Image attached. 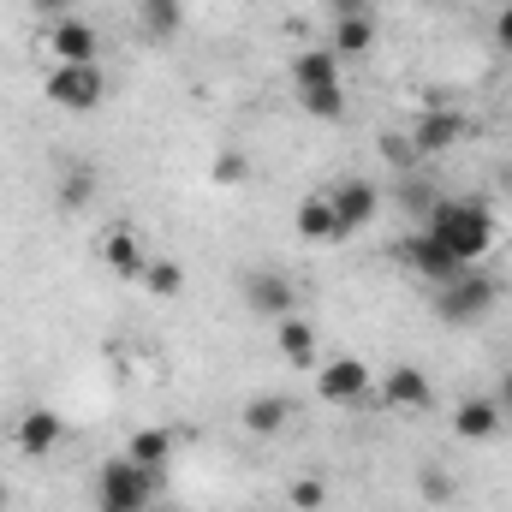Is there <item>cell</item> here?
<instances>
[{"mask_svg": "<svg viewBox=\"0 0 512 512\" xmlns=\"http://www.w3.org/2000/svg\"><path fill=\"white\" fill-rule=\"evenodd\" d=\"M417 489H423V501H429V507H447V501L459 495V483H453V477H447L441 465H429V471L417 477Z\"/></svg>", "mask_w": 512, "mask_h": 512, "instance_id": "cell-26", "label": "cell"}, {"mask_svg": "<svg viewBox=\"0 0 512 512\" xmlns=\"http://www.w3.org/2000/svg\"><path fill=\"white\" fill-rule=\"evenodd\" d=\"M435 203H441V191H435V185H423V179H405V185H399V209H405V215L429 221V209H435Z\"/></svg>", "mask_w": 512, "mask_h": 512, "instance_id": "cell-25", "label": "cell"}, {"mask_svg": "<svg viewBox=\"0 0 512 512\" xmlns=\"http://www.w3.org/2000/svg\"><path fill=\"white\" fill-rule=\"evenodd\" d=\"M393 262H405L411 274H423L429 286H447V280H459L471 262H459V256L447 251L435 233H405L399 245H393Z\"/></svg>", "mask_w": 512, "mask_h": 512, "instance_id": "cell-5", "label": "cell"}, {"mask_svg": "<svg viewBox=\"0 0 512 512\" xmlns=\"http://www.w3.org/2000/svg\"><path fill=\"white\" fill-rule=\"evenodd\" d=\"M12 441H18V453H24V459H48V453L66 441V417H60V411H48V405H30V411L18 417Z\"/></svg>", "mask_w": 512, "mask_h": 512, "instance_id": "cell-9", "label": "cell"}, {"mask_svg": "<svg viewBox=\"0 0 512 512\" xmlns=\"http://www.w3.org/2000/svg\"><path fill=\"white\" fill-rule=\"evenodd\" d=\"M42 96L54 108H66V114H90V108H102L108 78H102V66H54L48 84H42Z\"/></svg>", "mask_w": 512, "mask_h": 512, "instance_id": "cell-4", "label": "cell"}, {"mask_svg": "<svg viewBox=\"0 0 512 512\" xmlns=\"http://www.w3.org/2000/svg\"><path fill=\"white\" fill-rule=\"evenodd\" d=\"M48 48H54V60L60 66H96V48H102V36L84 24V18H54L48 24Z\"/></svg>", "mask_w": 512, "mask_h": 512, "instance_id": "cell-10", "label": "cell"}, {"mask_svg": "<svg viewBox=\"0 0 512 512\" xmlns=\"http://www.w3.org/2000/svg\"><path fill=\"white\" fill-rule=\"evenodd\" d=\"M316 84H340V54L334 48H304L292 60V90H316Z\"/></svg>", "mask_w": 512, "mask_h": 512, "instance_id": "cell-15", "label": "cell"}, {"mask_svg": "<svg viewBox=\"0 0 512 512\" xmlns=\"http://www.w3.org/2000/svg\"><path fill=\"white\" fill-rule=\"evenodd\" d=\"M495 42L512 54V6H501V12H495Z\"/></svg>", "mask_w": 512, "mask_h": 512, "instance_id": "cell-31", "label": "cell"}, {"mask_svg": "<svg viewBox=\"0 0 512 512\" xmlns=\"http://www.w3.org/2000/svg\"><path fill=\"white\" fill-rule=\"evenodd\" d=\"M286 417H292V399L286 393H256V399H245V429L251 435H280Z\"/></svg>", "mask_w": 512, "mask_h": 512, "instance_id": "cell-17", "label": "cell"}, {"mask_svg": "<svg viewBox=\"0 0 512 512\" xmlns=\"http://www.w3.org/2000/svg\"><path fill=\"white\" fill-rule=\"evenodd\" d=\"M161 483H167V471L137 465V459L120 453V459H108L96 471V512H149L155 495H161Z\"/></svg>", "mask_w": 512, "mask_h": 512, "instance_id": "cell-2", "label": "cell"}, {"mask_svg": "<svg viewBox=\"0 0 512 512\" xmlns=\"http://www.w3.org/2000/svg\"><path fill=\"white\" fill-rule=\"evenodd\" d=\"M382 155L399 167V173H411V167H417V149H411V137H382Z\"/></svg>", "mask_w": 512, "mask_h": 512, "instance_id": "cell-29", "label": "cell"}, {"mask_svg": "<svg viewBox=\"0 0 512 512\" xmlns=\"http://www.w3.org/2000/svg\"><path fill=\"white\" fill-rule=\"evenodd\" d=\"M0 507H6V477H0Z\"/></svg>", "mask_w": 512, "mask_h": 512, "instance_id": "cell-34", "label": "cell"}, {"mask_svg": "<svg viewBox=\"0 0 512 512\" xmlns=\"http://www.w3.org/2000/svg\"><path fill=\"white\" fill-rule=\"evenodd\" d=\"M298 108L322 126H340L346 120V84H316V90H298Z\"/></svg>", "mask_w": 512, "mask_h": 512, "instance_id": "cell-21", "label": "cell"}, {"mask_svg": "<svg viewBox=\"0 0 512 512\" xmlns=\"http://www.w3.org/2000/svg\"><path fill=\"white\" fill-rule=\"evenodd\" d=\"M501 423H507V411L495 405V393H465V399L453 405V435H459V441H495Z\"/></svg>", "mask_w": 512, "mask_h": 512, "instance_id": "cell-11", "label": "cell"}, {"mask_svg": "<svg viewBox=\"0 0 512 512\" xmlns=\"http://www.w3.org/2000/svg\"><path fill=\"white\" fill-rule=\"evenodd\" d=\"M495 6H512V0H495Z\"/></svg>", "mask_w": 512, "mask_h": 512, "instance_id": "cell-35", "label": "cell"}, {"mask_svg": "<svg viewBox=\"0 0 512 512\" xmlns=\"http://www.w3.org/2000/svg\"><path fill=\"white\" fill-rule=\"evenodd\" d=\"M245 304H251L256 316H298V286H292V274H280V268H251L245 274Z\"/></svg>", "mask_w": 512, "mask_h": 512, "instance_id": "cell-6", "label": "cell"}, {"mask_svg": "<svg viewBox=\"0 0 512 512\" xmlns=\"http://www.w3.org/2000/svg\"><path fill=\"white\" fill-rule=\"evenodd\" d=\"M316 399H322V405H364V399H370V364H364V358H334V364H322Z\"/></svg>", "mask_w": 512, "mask_h": 512, "instance_id": "cell-7", "label": "cell"}, {"mask_svg": "<svg viewBox=\"0 0 512 512\" xmlns=\"http://www.w3.org/2000/svg\"><path fill=\"white\" fill-rule=\"evenodd\" d=\"M274 340H280V358H286V364H298V370L316 364V328H310L304 316H280V334H274Z\"/></svg>", "mask_w": 512, "mask_h": 512, "instance_id": "cell-19", "label": "cell"}, {"mask_svg": "<svg viewBox=\"0 0 512 512\" xmlns=\"http://www.w3.org/2000/svg\"><path fill=\"white\" fill-rule=\"evenodd\" d=\"M495 405H501V411L512 417V370L501 376V382H495Z\"/></svg>", "mask_w": 512, "mask_h": 512, "instance_id": "cell-33", "label": "cell"}, {"mask_svg": "<svg viewBox=\"0 0 512 512\" xmlns=\"http://www.w3.org/2000/svg\"><path fill=\"white\" fill-rule=\"evenodd\" d=\"M286 501L298 512H322V501H328V489H322V477H298L292 489H286Z\"/></svg>", "mask_w": 512, "mask_h": 512, "instance_id": "cell-27", "label": "cell"}, {"mask_svg": "<svg viewBox=\"0 0 512 512\" xmlns=\"http://www.w3.org/2000/svg\"><path fill=\"white\" fill-rule=\"evenodd\" d=\"M459 137H465V114H453V108H423L417 126H411V149H417V155H447Z\"/></svg>", "mask_w": 512, "mask_h": 512, "instance_id": "cell-12", "label": "cell"}, {"mask_svg": "<svg viewBox=\"0 0 512 512\" xmlns=\"http://www.w3.org/2000/svg\"><path fill=\"white\" fill-rule=\"evenodd\" d=\"M143 286H149L155 298H179V292H185V268H179L173 256H155V262L143 268Z\"/></svg>", "mask_w": 512, "mask_h": 512, "instance_id": "cell-24", "label": "cell"}, {"mask_svg": "<svg viewBox=\"0 0 512 512\" xmlns=\"http://www.w3.org/2000/svg\"><path fill=\"white\" fill-rule=\"evenodd\" d=\"M167 453H173V435H167V429H137V435L126 441V459L155 465V471H167Z\"/></svg>", "mask_w": 512, "mask_h": 512, "instance_id": "cell-23", "label": "cell"}, {"mask_svg": "<svg viewBox=\"0 0 512 512\" xmlns=\"http://www.w3.org/2000/svg\"><path fill=\"white\" fill-rule=\"evenodd\" d=\"M423 233H435V239L459 256V262H471V268H477V256L495 245V209H489L483 197H441V203L429 209Z\"/></svg>", "mask_w": 512, "mask_h": 512, "instance_id": "cell-1", "label": "cell"}, {"mask_svg": "<svg viewBox=\"0 0 512 512\" xmlns=\"http://www.w3.org/2000/svg\"><path fill=\"white\" fill-rule=\"evenodd\" d=\"M102 262L114 268V274H126V280H143V268L155 262V256L137 245V233H126V227H114L108 239H102Z\"/></svg>", "mask_w": 512, "mask_h": 512, "instance_id": "cell-14", "label": "cell"}, {"mask_svg": "<svg viewBox=\"0 0 512 512\" xmlns=\"http://www.w3.org/2000/svg\"><path fill=\"white\" fill-rule=\"evenodd\" d=\"M30 6H36V12H42V18H48V24H54V18H66V12H72V0H30Z\"/></svg>", "mask_w": 512, "mask_h": 512, "instance_id": "cell-32", "label": "cell"}, {"mask_svg": "<svg viewBox=\"0 0 512 512\" xmlns=\"http://www.w3.org/2000/svg\"><path fill=\"white\" fill-rule=\"evenodd\" d=\"M328 203H334V221H340V239H346V233H358V227H370V221H376L382 191H376L370 179H346V185H334V191H328Z\"/></svg>", "mask_w": 512, "mask_h": 512, "instance_id": "cell-8", "label": "cell"}, {"mask_svg": "<svg viewBox=\"0 0 512 512\" xmlns=\"http://www.w3.org/2000/svg\"><path fill=\"white\" fill-rule=\"evenodd\" d=\"M251 167H245V155L239 149H227V155H215V185H239Z\"/></svg>", "mask_w": 512, "mask_h": 512, "instance_id": "cell-28", "label": "cell"}, {"mask_svg": "<svg viewBox=\"0 0 512 512\" xmlns=\"http://www.w3.org/2000/svg\"><path fill=\"white\" fill-rule=\"evenodd\" d=\"M292 227H298V239H340V221H334L328 191L304 197V203H298V215H292Z\"/></svg>", "mask_w": 512, "mask_h": 512, "instance_id": "cell-16", "label": "cell"}, {"mask_svg": "<svg viewBox=\"0 0 512 512\" xmlns=\"http://www.w3.org/2000/svg\"><path fill=\"white\" fill-rule=\"evenodd\" d=\"M90 197H96V167L90 161H66V173H60V209L78 215V209H90Z\"/></svg>", "mask_w": 512, "mask_h": 512, "instance_id": "cell-22", "label": "cell"}, {"mask_svg": "<svg viewBox=\"0 0 512 512\" xmlns=\"http://www.w3.org/2000/svg\"><path fill=\"white\" fill-rule=\"evenodd\" d=\"M340 60H358L376 48V18H334V42H328Z\"/></svg>", "mask_w": 512, "mask_h": 512, "instance_id": "cell-20", "label": "cell"}, {"mask_svg": "<svg viewBox=\"0 0 512 512\" xmlns=\"http://www.w3.org/2000/svg\"><path fill=\"white\" fill-rule=\"evenodd\" d=\"M137 18H143L149 42H173L185 24V0H137Z\"/></svg>", "mask_w": 512, "mask_h": 512, "instance_id": "cell-18", "label": "cell"}, {"mask_svg": "<svg viewBox=\"0 0 512 512\" xmlns=\"http://www.w3.org/2000/svg\"><path fill=\"white\" fill-rule=\"evenodd\" d=\"M334 18H376V0H328Z\"/></svg>", "mask_w": 512, "mask_h": 512, "instance_id": "cell-30", "label": "cell"}, {"mask_svg": "<svg viewBox=\"0 0 512 512\" xmlns=\"http://www.w3.org/2000/svg\"><path fill=\"white\" fill-rule=\"evenodd\" d=\"M495 298H501V280H489L483 268H465L459 280L435 286V322H447V328H471V322H483V316L495 310Z\"/></svg>", "mask_w": 512, "mask_h": 512, "instance_id": "cell-3", "label": "cell"}, {"mask_svg": "<svg viewBox=\"0 0 512 512\" xmlns=\"http://www.w3.org/2000/svg\"><path fill=\"white\" fill-rule=\"evenodd\" d=\"M382 405H393V411H429V405H435V387H429L423 370L393 364V370H387V382H382Z\"/></svg>", "mask_w": 512, "mask_h": 512, "instance_id": "cell-13", "label": "cell"}]
</instances>
